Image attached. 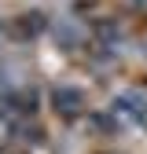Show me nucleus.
I'll return each mask as SVG.
<instances>
[{
  "mask_svg": "<svg viewBox=\"0 0 147 154\" xmlns=\"http://www.w3.org/2000/svg\"><path fill=\"white\" fill-rule=\"evenodd\" d=\"M52 106L63 114V118H77L85 110V92L74 88V85H55L52 88Z\"/></svg>",
  "mask_w": 147,
  "mask_h": 154,
  "instance_id": "obj_1",
  "label": "nucleus"
},
{
  "mask_svg": "<svg viewBox=\"0 0 147 154\" xmlns=\"http://www.w3.org/2000/svg\"><path fill=\"white\" fill-rule=\"evenodd\" d=\"M59 37H63V44H66V48H74V44H77V29H74V26H66V22H63V26H55V41H59Z\"/></svg>",
  "mask_w": 147,
  "mask_h": 154,
  "instance_id": "obj_4",
  "label": "nucleus"
},
{
  "mask_svg": "<svg viewBox=\"0 0 147 154\" xmlns=\"http://www.w3.org/2000/svg\"><path fill=\"white\" fill-rule=\"evenodd\" d=\"M125 114V118H147V114H143V103H140V95L136 92H125V95H118V99H114V114Z\"/></svg>",
  "mask_w": 147,
  "mask_h": 154,
  "instance_id": "obj_3",
  "label": "nucleus"
},
{
  "mask_svg": "<svg viewBox=\"0 0 147 154\" xmlns=\"http://www.w3.org/2000/svg\"><path fill=\"white\" fill-rule=\"evenodd\" d=\"M41 29H44V15L41 11H30V15H18V22L11 26V37L26 41V37H37Z\"/></svg>",
  "mask_w": 147,
  "mask_h": 154,
  "instance_id": "obj_2",
  "label": "nucleus"
}]
</instances>
